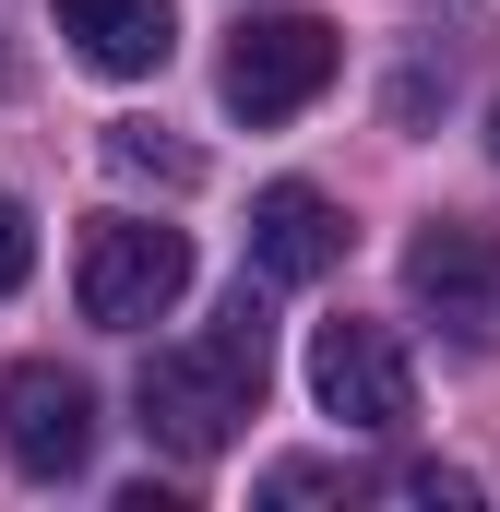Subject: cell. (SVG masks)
<instances>
[{
  "label": "cell",
  "instance_id": "obj_1",
  "mask_svg": "<svg viewBox=\"0 0 500 512\" xmlns=\"http://www.w3.org/2000/svg\"><path fill=\"white\" fill-rule=\"evenodd\" d=\"M131 405H143V429H155L167 453H227L250 417H262V286L227 298V322H215V334L155 346V358H143V382H131Z\"/></svg>",
  "mask_w": 500,
  "mask_h": 512
},
{
  "label": "cell",
  "instance_id": "obj_2",
  "mask_svg": "<svg viewBox=\"0 0 500 512\" xmlns=\"http://www.w3.org/2000/svg\"><path fill=\"white\" fill-rule=\"evenodd\" d=\"M72 298L96 334H143L191 298V239L179 227H143V215H96L84 227V262H72Z\"/></svg>",
  "mask_w": 500,
  "mask_h": 512
},
{
  "label": "cell",
  "instance_id": "obj_3",
  "mask_svg": "<svg viewBox=\"0 0 500 512\" xmlns=\"http://www.w3.org/2000/svg\"><path fill=\"white\" fill-rule=\"evenodd\" d=\"M310 405L322 417H346V429H370L393 441L405 417H417V370H405V346H393V322H322L310 334Z\"/></svg>",
  "mask_w": 500,
  "mask_h": 512
},
{
  "label": "cell",
  "instance_id": "obj_4",
  "mask_svg": "<svg viewBox=\"0 0 500 512\" xmlns=\"http://www.w3.org/2000/svg\"><path fill=\"white\" fill-rule=\"evenodd\" d=\"M334 24L322 12H250L239 36H227V108L239 120H298L322 84H334Z\"/></svg>",
  "mask_w": 500,
  "mask_h": 512
},
{
  "label": "cell",
  "instance_id": "obj_5",
  "mask_svg": "<svg viewBox=\"0 0 500 512\" xmlns=\"http://www.w3.org/2000/svg\"><path fill=\"white\" fill-rule=\"evenodd\" d=\"M0 453H12V477H36V489L84 477V465H96V393L72 382L60 358H24V370L0 382Z\"/></svg>",
  "mask_w": 500,
  "mask_h": 512
},
{
  "label": "cell",
  "instance_id": "obj_6",
  "mask_svg": "<svg viewBox=\"0 0 500 512\" xmlns=\"http://www.w3.org/2000/svg\"><path fill=\"white\" fill-rule=\"evenodd\" d=\"M405 298L441 310L465 346H489V334H500V239H489V227H465V215L417 227V239H405Z\"/></svg>",
  "mask_w": 500,
  "mask_h": 512
},
{
  "label": "cell",
  "instance_id": "obj_7",
  "mask_svg": "<svg viewBox=\"0 0 500 512\" xmlns=\"http://www.w3.org/2000/svg\"><path fill=\"white\" fill-rule=\"evenodd\" d=\"M346 262V215L310 191V179H274L262 203H250V274L262 286H310V274H334Z\"/></svg>",
  "mask_w": 500,
  "mask_h": 512
},
{
  "label": "cell",
  "instance_id": "obj_8",
  "mask_svg": "<svg viewBox=\"0 0 500 512\" xmlns=\"http://www.w3.org/2000/svg\"><path fill=\"white\" fill-rule=\"evenodd\" d=\"M60 36H72L96 72L143 84V72H167V48H179V12H167V0H60Z\"/></svg>",
  "mask_w": 500,
  "mask_h": 512
},
{
  "label": "cell",
  "instance_id": "obj_9",
  "mask_svg": "<svg viewBox=\"0 0 500 512\" xmlns=\"http://www.w3.org/2000/svg\"><path fill=\"white\" fill-rule=\"evenodd\" d=\"M108 167H120V179H167V191H191V179H203V155H191V143H167L155 120H120V131H108Z\"/></svg>",
  "mask_w": 500,
  "mask_h": 512
},
{
  "label": "cell",
  "instance_id": "obj_10",
  "mask_svg": "<svg viewBox=\"0 0 500 512\" xmlns=\"http://www.w3.org/2000/svg\"><path fill=\"white\" fill-rule=\"evenodd\" d=\"M24 274H36V227H24V203L0 191V298H12Z\"/></svg>",
  "mask_w": 500,
  "mask_h": 512
},
{
  "label": "cell",
  "instance_id": "obj_11",
  "mask_svg": "<svg viewBox=\"0 0 500 512\" xmlns=\"http://www.w3.org/2000/svg\"><path fill=\"white\" fill-rule=\"evenodd\" d=\"M489 155H500V108H489Z\"/></svg>",
  "mask_w": 500,
  "mask_h": 512
}]
</instances>
